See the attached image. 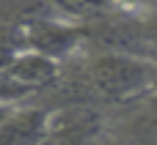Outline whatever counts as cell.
Listing matches in <instances>:
<instances>
[{
  "instance_id": "7a4b0ae2",
  "label": "cell",
  "mask_w": 157,
  "mask_h": 145,
  "mask_svg": "<svg viewBox=\"0 0 157 145\" xmlns=\"http://www.w3.org/2000/svg\"><path fill=\"white\" fill-rule=\"evenodd\" d=\"M25 44L41 55H50L61 63L77 58L88 47L86 25L69 22L63 16H41L25 25Z\"/></svg>"
},
{
  "instance_id": "ba28073f",
  "label": "cell",
  "mask_w": 157,
  "mask_h": 145,
  "mask_svg": "<svg viewBox=\"0 0 157 145\" xmlns=\"http://www.w3.org/2000/svg\"><path fill=\"white\" fill-rule=\"evenodd\" d=\"M155 101H157V93H155ZM124 132L121 137L127 140H157V104H149L132 115H127L121 121Z\"/></svg>"
},
{
  "instance_id": "52a82bcc",
  "label": "cell",
  "mask_w": 157,
  "mask_h": 145,
  "mask_svg": "<svg viewBox=\"0 0 157 145\" xmlns=\"http://www.w3.org/2000/svg\"><path fill=\"white\" fill-rule=\"evenodd\" d=\"M41 16H58L50 0H0V22L28 25Z\"/></svg>"
},
{
  "instance_id": "7c38bea8",
  "label": "cell",
  "mask_w": 157,
  "mask_h": 145,
  "mask_svg": "<svg viewBox=\"0 0 157 145\" xmlns=\"http://www.w3.org/2000/svg\"><path fill=\"white\" fill-rule=\"evenodd\" d=\"M124 8H132V11H144V8H152L157 5V0H119Z\"/></svg>"
},
{
  "instance_id": "6da1fadb",
  "label": "cell",
  "mask_w": 157,
  "mask_h": 145,
  "mask_svg": "<svg viewBox=\"0 0 157 145\" xmlns=\"http://www.w3.org/2000/svg\"><path fill=\"white\" fill-rule=\"evenodd\" d=\"M61 85H69L72 101H138L155 96V58L86 47L63 63Z\"/></svg>"
},
{
  "instance_id": "8fae6325",
  "label": "cell",
  "mask_w": 157,
  "mask_h": 145,
  "mask_svg": "<svg viewBox=\"0 0 157 145\" xmlns=\"http://www.w3.org/2000/svg\"><path fill=\"white\" fill-rule=\"evenodd\" d=\"M138 16H141V30H144V38L149 41V47L155 49V55H157V5L144 8Z\"/></svg>"
},
{
  "instance_id": "4fadbf2b",
  "label": "cell",
  "mask_w": 157,
  "mask_h": 145,
  "mask_svg": "<svg viewBox=\"0 0 157 145\" xmlns=\"http://www.w3.org/2000/svg\"><path fill=\"white\" fill-rule=\"evenodd\" d=\"M14 107H17V104H8V101H0V126H3V123H6V118H8L11 112H14Z\"/></svg>"
},
{
  "instance_id": "9c48e42d",
  "label": "cell",
  "mask_w": 157,
  "mask_h": 145,
  "mask_svg": "<svg viewBox=\"0 0 157 145\" xmlns=\"http://www.w3.org/2000/svg\"><path fill=\"white\" fill-rule=\"evenodd\" d=\"M22 49H28V44H25V25L0 22V69H8V63Z\"/></svg>"
},
{
  "instance_id": "8992f818",
  "label": "cell",
  "mask_w": 157,
  "mask_h": 145,
  "mask_svg": "<svg viewBox=\"0 0 157 145\" xmlns=\"http://www.w3.org/2000/svg\"><path fill=\"white\" fill-rule=\"evenodd\" d=\"M50 5L55 8L58 16H63L69 22H77V25L97 22V19L124 8L119 0H50Z\"/></svg>"
},
{
  "instance_id": "30bf717a",
  "label": "cell",
  "mask_w": 157,
  "mask_h": 145,
  "mask_svg": "<svg viewBox=\"0 0 157 145\" xmlns=\"http://www.w3.org/2000/svg\"><path fill=\"white\" fill-rule=\"evenodd\" d=\"M30 99H33V93H30L22 82H17L6 69H0V101L22 104V101H30Z\"/></svg>"
},
{
  "instance_id": "3957f363",
  "label": "cell",
  "mask_w": 157,
  "mask_h": 145,
  "mask_svg": "<svg viewBox=\"0 0 157 145\" xmlns=\"http://www.w3.org/2000/svg\"><path fill=\"white\" fill-rule=\"evenodd\" d=\"M105 126L108 118L97 101H69L50 110L47 143H88L102 137Z\"/></svg>"
},
{
  "instance_id": "5bb4252c",
  "label": "cell",
  "mask_w": 157,
  "mask_h": 145,
  "mask_svg": "<svg viewBox=\"0 0 157 145\" xmlns=\"http://www.w3.org/2000/svg\"><path fill=\"white\" fill-rule=\"evenodd\" d=\"M155 93H157V55H155Z\"/></svg>"
},
{
  "instance_id": "5b68a950",
  "label": "cell",
  "mask_w": 157,
  "mask_h": 145,
  "mask_svg": "<svg viewBox=\"0 0 157 145\" xmlns=\"http://www.w3.org/2000/svg\"><path fill=\"white\" fill-rule=\"evenodd\" d=\"M50 132V110L33 104H17L14 112L0 126V143L8 145H36L47 143Z\"/></svg>"
},
{
  "instance_id": "277c9868",
  "label": "cell",
  "mask_w": 157,
  "mask_h": 145,
  "mask_svg": "<svg viewBox=\"0 0 157 145\" xmlns=\"http://www.w3.org/2000/svg\"><path fill=\"white\" fill-rule=\"evenodd\" d=\"M17 82H22L33 96L36 93H47V90H55L61 88L63 82V63L50 58V55H41L36 49H22L6 69Z\"/></svg>"
}]
</instances>
